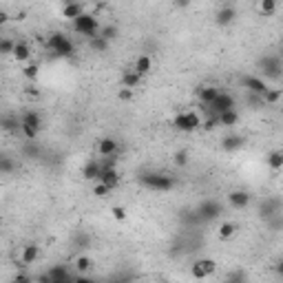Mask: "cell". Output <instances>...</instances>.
<instances>
[{
  "instance_id": "obj_43",
  "label": "cell",
  "mask_w": 283,
  "mask_h": 283,
  "mask_svg": "<svg viewBox=\"0 0 283 283\" xmlns=\"http://www.w3.org/2000/svg\"><path fill=\"white\" fill-rule=\"evenodd\" d=\"M102 168H115V164H118V155H107V157H102Z\"/></svg>"
},
{
  "instance_id": "obj_13",
  "label": "cell",
  "mask_w": 283,
  "mask_h": 283,
  "mask_svg": "<svg viewBox=\"0 0 283 283\" xmlns=\"http://www.w3.org/2000/svg\"><path fill=\"white\" fill-rule=\"evenodd\" d=\"M98 181H102V184H107L111 191H115V188L120 186V173H118V168H102V173H100V179Z\"/></svg>"
},
{
  "instance_id": "obj_8",
  "label": "cell",
  "mask_w": 283,
  "mask_h": 283,
  "mask_svg": "<svg viewBox=\"0 0 283 283\" xmlns=\"http://www.w3.org/2000/svg\"><path fill=\"white\" fill-rule=\"evenodd\" d=\"M235 98L230 96V93H219L217 98H215V102L210 104V107H206L208 111H213V113H224V111H230V109H235Z\"/></svg>"
},
{
  "instance_id": "obj_15",
  "label": "cell",
  "mask_w": 283,
  "mask_h": 283,
  "mask_svg": "<svg viewBox=\"0 0 283 283\" xmlns=\"http://www.w3.org/2000/svg\"><path fill=\"white\" fill-rule=\"evenodd\" d=\"M100 173H102V164L96 162V159H88L82 168V177L88 181H98L100 179Z\"/></svg>"
},
{
  "instance_id": "obj_30",
  "label": "cell",
  "mask_w": 283,
  "mask_h": 283,
  "mask_svg": "<svg viewBox=\"0 0 283 283\" xmlns=\"http://www.w3.org/2000/svg\"><path fill=\"white\" fill-rule=\"evenodd\" d=\"M91 268H93V259H91V257H86V254H80V257L75 259V270H77L80 274L91 272Z\"/></svg>"
},
{
  "instance_id": "obj_5",
  "label": "cell",
  "mask_w": 283,
  "mask_h": 283,
  "mask_svg": "<svg viewBox=\"0 0 283 283\" xmlns=\"http://www.w3.org/2000/svg\"><path fill=\"white\" fill-rule=\"evenodd\" d=\"M259 69L270 80H279L283 75V62L279 55H263V58H259Z\"/></svg>"
},
{
  "instance_id": "obj_37",
  "label": "cell",
  "mask_w": 283,
  "mask_h": 283,
  "mask_svg": "<svg viewBox=\"0 0 283 283\" xmlns=\"http://www.w3.org/2000/svg\"><path fill=\"white\" fill-rule=\"evenodd\" d=\"M215 126H219V115H217V113H213V111H210V115H208V118L202 122V129H206V131H213Z\"/></svg>"
},
{
  "instance_id": "obj_39",
  "label": "cell",
  "mask_w": 283,
  "mask_h": 283,
  "mask_svg": "<svg viewBox=\"0 0 283 283\" xmlns=\"http://www.w3.org/2000/svg\"><path fill=\"white\" fill-rule=\"evenodd\" d=\"M0 173L3 175L14 173V162H11L9 155H3V157H0Z\"/></svg>"
},
{
  "instance_id": "obj_40",
  "label": "cell",
  "mask_w": 283,
  "mask_h": 283,
  "mask_svg": "<svg viewBox=\"0 0 283 283\" xmlns=\"http://www.w3.org/2000/svg\"><path fill=\"white\" fill-rule=\"evenodd\" d=\"M191 274L195 276V279H206L208 276V272H206V268L202 265V261H195L191 265Z\"/></svg>"
},
{
  "instance_id": "obj_10",
  "label": "cell",
  "mask_w": 283,
  "mask_h": 283,
  "mask_svg": "<svg viewBox=\"0 0 283 283\" xmlns=\"http://www.w3.org/2000/svg\"><path fill=\"white\" fill-rule=\"evenodd\" d=\"M237 18V9L230 7V5H226V7H221L217 14H215V25L217 27H230L232 22Z\"/></svg>"
},
{
  "instance_id": "obj_46",
  "label": "cell",
  "mask_w": 283,
  "mask_h": 283,
  "mask_svg": "<svg viewBox=\"0 0 283 283\" xmlns=\"http://www.w3.org/2000/svg\"><path fill=\"white\" fill-rule=\"evenodd\" d=\"M191 3L193 0H173V5L177 9H186V7H191Z\"/></svg>"
},
{
  "instance_id": "obj_12",
  "label": "cell",
  "mask_w": 283,
  "mask_h": 283,
  "mask_svg": "<svg viewBox=\"0 0 283 283\" xmlns=\"http://www.w3.org/2000/svg\"><path fill=\"white\" fill-rule=\"evenodd\" d=\"M38 257H40V248H38L36 243H27V246L22 248V252H20V263L27 268V265L36 263Z\"/></svg>"
},
{
  "instance_id": "obj_20",
  "label": "cell",
  "mask_w": 283,
  "mask_h": 283,
  "mask_svg": "<svg viewBox=\"0 0 283 283\" xmlns=\"http://www.w3.org/2000/svg\"><path fill=\"white\" fill-rule=\"evenodd\" d=\"M241 146H243L241 135H228V137H224V142H221V148H224L226 153H235V151H239Z\"/></svg>"
},
{
  "instance_id": "obj_9",
  "label": "cell",
  "mask_w": 283,
  "mask_h": 283,
  "mask_svg": "<svg viewBox=\"0 0 283 283\" xmlns=\"http://www.w3.org/2000/svg\"><path fill=\"white\" fill-rule=\"evenodd\" d=\"M252 202V195L248 191H230L228 193V204L232 208L241 210V208H248Z\"/></svg>"
},
{
  "instance_id": "obj_3",
  "label": "cell",
  "mask_w": 283,
  "mask_h": 283,
  "mask_svg": "<svg viewBox=\"0 0 283 283\" xmlns=\"http://www.w3.org/2000/svg\"><path fill=\"white\" fill-rule=\"evenodd\" d=\"M49 49H51L53 55H58V58H71V55L75 53V44L71 42L62 31H55L49 36Z\"/></svg>"
},
{
  "instance_id": "obj_1",
  "label": "cell",
  "mask_w": 283,
  "mask_h": 283,
  "mask_svg": "<svg viewBox=\"0 0 283 283\" xmlns=\"http://www.w3.org/2000/svg\"><path fill=\"white\" fill-rule=\"evenodd\" d=\"M140 184L144 188H148V191H157V193H168L175 188V177L166 175V173H153V170H148V173H142L140 175Z\"/></svg>"
},
{
  "instance_id": "obj_49",
  "label": "cell",
  "mask_w": 283,
  "mask_h": 283,
  "mask_svg": "<svg viewBox=\"0 0 283 283\" xmlns=\"http://www.w3.org/2000/svg\"><path fill=\"white\" fill-rule=\"evenodd\" d=\"M274 272H276V274H279L281 279H283V261H279V263L274 265Z\"/></svg>"
},
{
  "instance_id": "obj_29",
  "label": "cell",
  "mask_w": 283,
  "mask_h": 283,
  "mask_svg": "<svg viewBox=\"0 0 283 283\" xmlns=\"http://www.w3.org/2000/svg\"><path fill=\"white\" fill-rule=\"evenodd\" d=\"M151 66H153L151 58H148L146 53H142L140 58H137V62H135V66H133V69H135L140 75H146V73H151Z\"/></svg>"
},
{
  "instance_id": "obj_36",
  "label": "cell",
  "mask_w": 283,
  "mask_h": 283,
  "mask_svg": "<svg viewBox=\"0 0 283 283\" xmlns=\"http://www.w3.org/2000/svg\"><path fill=\"white\" fill-rule=\"evenodd\" d=\"M188 159H191V153H188L186 148H179V151L175 153V164L179 166V168H184V166H188Z\"/></svg>"
},
{
  "instance_id": "obj_19",
  "label": "cell",
  "mask_w": 283,
  "mask_h": 283,
  "mask_svg": "<svg viewBox=\"0 0 283 283\" xmlns=\"http://www.w3.org/2000/svg\"><path fill=\"white\" fill-rule=\"evenodd\" d=\"M71 243H73L75 250H86L88 246H91V235L84 230H77L73 237H71Z\"/></svg>"
},
{
  "instance_id": "obj_26",
  "label": "cell",
  "mask_w": 283,
  "mask_h": 283,
  "mask_svg": "<svg viewBox=\"0 0 283 283\" xmlns=\"http://www.w3.org/2000/svg\"><path fill=\"white\" fill-rule=\"evenodd\" d=\"M237 122H239V113H237L235 109L230 111H224V113H219V126H235Z\"/></svg>"
},
{
  "instance_id": "obj_11",
  "label": "cell",
  "mask_w": 283,
  "mask_h": 283,
  "mask_svg": "<svg viewBox=\"0 0 283 283\" xmlns=\"http://www.w3.org/2000/svg\"><path fill=\"white\" fill-rule=\"evenodd\" d=\"M243 86L248 88L250 93H254V96H265V91H268V86H265V82L261 80V77L257 75H246L243 77Z\"/></svg>"
},
{
  "instance_id": "obj_32",
  "label": "cell",
  "mask_w": 283,
  "mask_h": 283,
  "mask_svg": "<svg viewBox=\"0 0 283 283\" xmlns=\"http://www.w3.org/2000/svg\"><path fill=\"white\" fill-rule=\"evenodd\" d=\"M281 98H283V88H268L265 96H263V102L268 104V107H274Z\"/></svg>"
},
{
  "instance_id": "obj_28",
  "label": "cell",
  "mask_w": 283,
  "mask_h": 283,
  "mask_svg": "<svg viewBox=\"0 0 283 283\" xmlns=\"http://www.w3.org/2000/svg\"><path fill=\"white\" fill-rule=\"evenodd\" d=\"M22 155L27 159H38L40 157V146L36 144V140H27L25 146H22Z\"/></svg>"
},
{
  "instance_id": "obj_41",
  "label": "cell",
  "mask_w": 283,
  "mask_h": 283,
  "mask_svg": "<svg viewBox=\"0 0 283 283\" xmlns=\"http://www.w3.org/2000/svg\"><path fill=\"white\" fill-rule=\"evenodd\" d=\"M109 193H111V188H109L107 184H102V181H98V184H96V188H93V195H96V197H100V199H102V197H107Z\"/></svg>"
},
{
  "instance_id": "obj_38",
  "label": "cell",
  "mask_w": 283,
  "mask_h": 283,
  "mask_svg": "<svg viewBox=\"0 0 283 283\" xmlns=\"http://www.w3.org/2000/svg\"><path fill=\"white\" fill-rule=\"evenodd\" d=\"M100 33H102V36L107 38V40H115V38L120 36V29H118L115 25H104V27H102V31H100Z\"/></svg>"
},
{
  "instance_id": "obj_34",
  "label": "cell",
  "mask_w": 283,
  "mask_h": 283,
  "mask_svg": "<svg viewBox=\"0 0 283 283\" xmlns=\"http://www.w3.org/2000/svg\"><path fill=\"white\" fill-rule=\"evenodd\" d=\"M38 73H40V66H38L36 62H31V64H27L25 69H22V75L27 77V80H31V82H36V77Z\"/></svg>"
},
{
  "instance_id": "obj_24",
  "label": "cell",
  "mask_w": 283,
  "mask_h": 283,
  "mask_svg": "<svg viewBox=\"0 0 283 283\" xmlns=\"http://www.w3.org/2000/svg\"><path fill=\"white\" fill-rule=\"evenodd\" d=\"M276 213H279V204L276 202H265V204H261V208H259V217L265 221L276 217Z\"/></svg>"
},
{
  "instance_id": "obj_16",
  "label": "cell",
  "mask_w": 283,
  "mask_h": 283,
  "mask_svg": "<svg viewBox=\"0 0 283 283\" xmlns=\"http://www.w3.org/2000/svg\"><path fill=\"white\" fill-rule=\"evenodd\" d=\"M219 88L217 86H202V88H199V93H197V98H199V102H202L204 104V109H206V107H210V104H213L215 102V98H217L219 96Z\"/></svg>"
},
{
  "instance_id": "obj_25",
  "label": "cell",
  "mask_w": 283,
  "mask_h": 283,
  "mask_svg": "<svg viewBox=\"0 0 283 283\" xmlns=\"http://www.w3.org/2000/svg\"><path fill=\"white\" fill-rule=\"evenodd\" d=\"M14 58L18 62H27L31 58V47L27 42H16V49H14Z\"/></svg>"
},
{
  "instance_id": "obj_21",
  "label": "cell",
  "mask_w": 283,
  "mask_h": 283,
  "mask_svg": "<svg viewBox=\"0 0 283 283\" xmlns=\"http://www.w3.org/2000/svg\"><path fill=\"white\" fill-rule=\"evenodd\" d=\"M265 164L270 170H283V151H270L265 155Z\"/></svg>"
},
{
  "instance_id": "obj_48",
  "label": "cell",
  "mask_w": 283,
  "mask_h": 283,
  "mask_svg": "<svg viewBox=\"0 0 283 283\" xmlns=\"http://www.w3.org/2000/svg\"><path fill=\"white\" fill-rule=\"evenodd\" d=\"M243 279H246V274L243 272H230L228 274V281H243Z\"/></svg>"
},
{
  "instance_id": "obj_23",
  "label": "cell",
  "mask_w": 283,
  "mask_h": 283,
  "mask_svg": "<svg viewBox=\"0 0 283 283\" xmlns=\"http://www.w3.org/2000/svg\"><path fill=\"white\" fill-rule=\"evenodd\" d=\"M142 82V75L137 73L135 69H129L122 73V86H129V88H135L137 84Z\"/></svg>"
},
{
  "instance_id": "obj_4",
  "label": "cell",
  "mask_w": 283,
  "mask_h": 283,
  "mask_svg": "<svg viewBox=\"0 0 283 283\" xmlns=\"http://www.w3.org/2000/svg\"><path fill=\"white\" fill-rule=\"evenodd\" d=\"M73 31L75 33H82V36L86 38H93V36H98L100 31H102V27H100V22L96 16H91V14H82V16H77V18L73 20Z\"/></svg>"
},
{
  "instance_id": "obj_14",
  "label": "cell",
  "mask_w": 283,
  "mask_h": 283,
  "mask_svg": "<svg viewBox=\"0 0 283 283\" xmlns=\"http://www.w3.org/2000/svg\"><path fill=\"white\" fill-rule=\"evenodd\" d=\"M98 153H100V157L118 155V140H115V137H102L98 144Z\"/></svg>"
},
{
  "instance_id": "obj_42",
  "label": "cell",
  "mask_w": 283,
  "mask_h": 283,
  "mask_svg": "<svg viewBox=\"0 0 283 283\" xmlns=\"http://www.w3.org/2000/svg\"><path fill=\"white\" fill-rule=\"evenodd\" d=\"M111 215H113L115 221H126V210L122 206H113L111 208Z\"/></svg>"
},
{
  "instance_id": "obj_17",
  "label": "cell",
  "mask_w": 283,
  "mask_h": 283,
  "mask_svg": "<svg viewBox=\"0 0 283 283\" xmlns=\"http://www.w3.org/2000/svg\"><path fill=\"white\" fill-rule=\"evenodd\" d=\"M84 14V5L77 3V0H71V3H64V9H62V16L66 20H75L77 16Z\"/></svg>"
},
{
  "instance_id": "obj_27",
  "label": "cell",
  "mask_w": 283,
  "mask_h": 283,
  "mask_svg": "<svg viewBox=\"0 0 283 283\" xmlns=\"http://www.w3.org/2000/svg\"><path fill=\"white\" fill-rule=\"evenodd\" d=\"M235 232H237V224L235 221H224V224L219 226V239L221 241H228L235 237Z\"/></svg>"
},
{
  "instance_id": "obj_31",
  "label": "cell",
  "mask_w": 283,
  "mask_h": 283,
  "mask_svg": "<svg viewBox=\"0 0 283 283\" xmlns=\"http://www.w3.org/2000/svg\"><path fill=\"white\" fill-rule=\"evenodd\" d=\"M0 124H3V129L7 133H14V131L20 129V118H18V115H5Z\"/></svg>"
},
{
  "instance_id": "obj_47",
  "label": "cell",
  "mask_w": 283,
  "mask_h": 283,
  "mask_svg": "<svg viewBox=\"0 0 283 283\" xmlns=\"http://www.w3.org/2000/svg\"><path fill=\"white\" fill-rule=\"evenodd\" d=\"M25 93H27V98H38V96H40V91H38L36 86H27Z\"/></svg>"
},
{
  "instance_id": "obj_22",
  "label": "cell",
  "mask_w": 283,
  "mask_h": 283,
  "mask_svg": "<svg viewBox=\"0 0 283 283\" xmlns=\"http://www.w3.org/2000/svg\"><path fill=\"white\" fill-rule=\"evenodd\" d=\"M49 276H51V283H64L71 279L69 270H66L64 265H53V268L49 270Z\"/></svg>"
},
{
  "instance_id": "obj_53",
  "label": "cell",
  "mask_w": 283,
  "mask_h": 283,
  "mask_svg": "<svg viewBox=\"0 0 283 283\" xmlns=\"http://www.w3.org/2000/svg\"><path fill=\"white\" fill-rule=\"evenodd\" d=\"M64 3H71V0H64Z\"/></svg>"
},
{
  "instance_id": "obj_50",
  "label": "cell",
  "mask_w": 283,
  "mask_h": 283,
  "mask_svg": "<svg viewBox=\"0 0 283 283\" xmlns=\"http://www.w3.org/2000/svg\"><path fill=\"white\" fill-rule=\"evenodd\" d=\"M16 283H27L29 281V276H25V274H16V279H14Z\"/></svg>"
},
{
  "instance_id": "obj_33",
  "label": "cell",
  "mask_w": 283,
  "mask_h": 283,
  "mask_svg": "<svg viewBox=\"0 0 283 283\" xmlns=\"http://www.w3.org/2000/svg\"><path fill=\"white\" fill-rule=\"evenodd\" d=\"M276 3H279V0H259V11H261L263 16H272L276 11Z\"/></svg>"
},
{
  "instance_id": "obj_44",
  "label": "cell",
  "mask_w": 283,
  "mask_h": 283,
  "mask_svg": "<svg viewBox=\"0 0 283 283\" xmlns=\"http://www.w3.org/2000/svg\"><path fill=\"white\" fill-rule=\"evenodd\" d=\"M118 98L122 100V102H131V100H133V88L122 86V88H120V93H118Z\"/></svg>"
},
{
  "instance_id": "obj_35",
  "label": "cell",
  "mask_w": 283,
  "mask_h": 283,
  "mask_svg": "<svg viewBox=\"0 0 283 283\" xmlns=\"http://www.w3.org/2000/svg\"><path fill=\"white\" fill-rule=\"evenodd\" d=\"M14 49H16V42L11 38H3L0 40V53L3 55H14Z\"/></svg>"
},
{
  "instance_id": "obj_18",
  "label": "cell",
  "mask_w": 283,
  "mask_h": 283,
  "mask_svg": "<svg viewBox=\"0 0 283 283\" xmlns=\"http://www.w3.org/2000/svg\"><path fill=\"white\" fill-rule=\"evenodd\" d=\"M109 44H111V40H107L102 33L88 38V47H91V51H96V53H107L109 51Z\"/></svg>"
},
{
  "instance_id": "obj_6",
  "label": "cell",
  "mask_w": 283,
  "mask_h": 283,
  "mask_svg": "<svg viewBox=\"0 0 283 283\" xmlns=\"http://www.w3.org/2000/svg\"><path fill=\"white\" fill-rule=\"evenodd\" d=\"M173 126L181 133H193L202 126V118L193 111H186V113H177L175 120H173Z\"/></svg>"
},
{
  "instance_id": "obj_51",
  "label": "cell",
  "mask_w": 283,
  "mask_h": 283,
  "mask_svg": "<svg viewBox=\"0 0 283 283\" xmlns=\"http://www.w3.org/2000/svg\"><path fill=\"white\" fill-rule=\"evenodd\" d=\"M9 20V16H7V11H3V14H0V22H3V25H5V22H7Z\"/></svg>"
},
{
  "instance_id": "obj_52",
  "label": "cell",
  "mask_w": 283,
  "mask_h": 283,
  "mask_svg": "<svg viewBox=\"0 0 283 283\" xmlns=\"http://www.w3.org/2000/svg\"><path fill=\"white\" fill-rule=\"evenodd\" d=\"M281 49H283V40H281Z\"/></svg>"
},
{
  "instance_id": "obj_2",
  "label": "cell",
  "mask_w": 283,
  "mask_h": 283,
  "mask_svg": "<svg viewBox=\"0 0 283 283\" xmlns=\"http://www.w3.org/2000/svg\"><path fill=\"white\" fill-rule=\"evenodd\" d=\"M40 129H42V115L36 109H29L20 115V131L25 135V140H36Z\"/></svg>"
},
{
  "instance_id": "obj_7",
  "label": "cell",
  "mask_w": 283,
  "mask_h": 283,
  "mask_svg": "<svg viewBox=\"0 0 283 283\" xmlns=\"http://www.w3.org/2000/svg\"><path fill=\"white\" fill-rule=\"evenodd\" d=\"M195 210L199 213L202 221H213V219L221 217V213H224V208H221V204L217 199H206V202H202Z\"/></svg>"
},
{
  "instance_id": "obj_45",
  "label": "cell",
  "mask_w": 283,
  "mask_h": 283,
  "mask_svg": "<svg viewBox=\"0 0 283 283\" xmlns=\"http://www.w3.org/2000/svg\"><path fill=\"white\" fill-rule=\"evenodd\" d=\"M199 261H202V265L204 268H206V272H208V276L215 272V268H217V263L213 261V259H199Z\"/></svg>"
}]
</instances>
